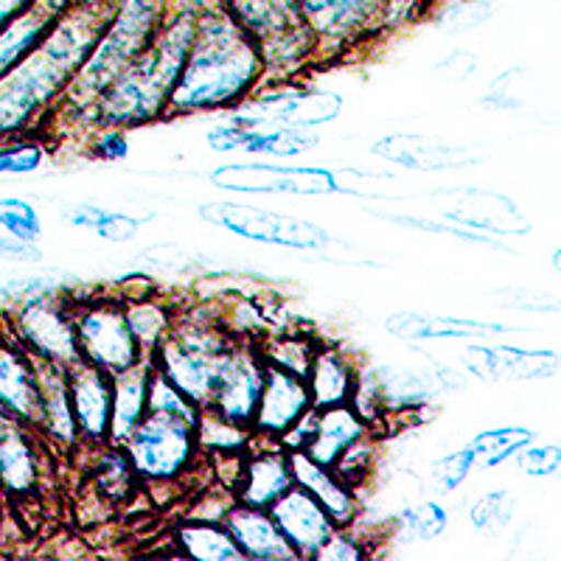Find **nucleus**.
Wrapping results in <instances>:
<instances>
[{"instance_id":"39","label":"nucleus","mask_w":561,"mask_h":561,"mask_svg":"<svg viewBox=\"0 0 561 561\" xmlns=\"http://www.w3.org/2000/svg\"><path fill=\"white\" fill-rule=\"evenodd\" d=\"M514 460L519 472L528 478H553L556 472H561V447L559 444H528Z\"/></svg>"},{"instance_id":"21","label":"nucleus","mask_w":561,"mask_h":561,"mask_svg":"<svg viewBox=\"0 0 561 561\" xmlns=\"http://www.w3.org/2000/svg\"><path fill=\"white\" fill-rule=\"evenodd\" d=\"M374 433L368 421L348 404H334V408H314L312 410V433L309 440L304 444V453L320 466L332 469L337 463L340 455L357 444L359 438Z\"/></svg>"},{"instance_id":"2","label":"nucleus","mask_w":561,"mask_h":561,"mask_svg":"<svg viewBox=\"0 0 561 561\" xmlns=\"http://www.w3.org/2000/svg\"><path fill=\"white\" fill-rule=\"evenodd\" d=\"M264 59L230 12L197 18V34L167 115L237 107L262 82Z\"/></svg>"},{"instance_id":"1","label":"nucleus","mask_w":561,"mask_h":561,"mask_svg":"<svg viewBox=\"0 0 561 561\" xmlns=\"http://www.w3.org/2000/svg\"><path fill=\"white\" fill-rule=\"evenodd\" d=\"M113 7L96 0L68 7L43 39L0 79V138L26 133L54 110L107 28Z\"/></svg>"},{"instance_id":"31","label":"nucleus","mask_w":561,"mask_h":561,"mask_svg":"<svg viewBox=\"0 0 561 561\" xmlns=\"http://www.w3.org/2000/svg\"><path fill=\"white\" fill-rule=\"evenodd\" d=\"M253 438V430L239 427L233 421L222 419L214 410L203 408L197 421V444L203 455H219V453H244Z\"/></svg>"},{"instance_id":"41","label":"nucleus","mask_w":561,"mask_h":561,"mask_svg":"<svg viewBox=\"0 0 561 561\" xmlns=\"http://www.w3.org/2000/svg\"><path fill=\"white\" fill-rule=\"evenodd\" d=\"M497 298L508 300L503 307L523 309V312H561V298L542 289H505V293H497Z\"/></svg>"},{"instance_id":"13","label":"nucleus","mask_w":561,"mask_h":561,"mask_svg":"<svg viewBox=\"0 0 561 561\" xmlns=\"http://www.w3.org/2000/svg\"><path fill=\"white\" fill-rule=\"evenodd\" d=\"M37 377H39V424L37 435L51 449L54 455L77 453L82 447L79 438L77 415L70 404L68 390V368L57 363H45L37 359Z\"/></svg>"},{"instance_id":"44","label":"nucleus","mask_w":561,"mask_h":561,"mask_svg":"<svg viewBox=\"0 0 561 561\" xmlns=\"http://www.w3.org/2000/svg\"><path fill=\"white\" fill-rule=\"evenodd\" d=\"M28 3H32V0H0V28L7 26V23H12Z\"/></svg>"},{"instance_id":"6","label":"nucleus","mask_w":561,"mask_h":561,"mask_svg":"<svg viewBox=\"0 0 561 561\" xmlns=\"http://www.w3.org/2000/svg\"><path fill=\"white\" fill-rule=\"evenodd\" d=\"M233 18L264 59V73H289L312 57L318 37L298 0H233Z\"/></svg>"},{"instance_id":"15","label":"nucleus","mask_w":561,"mask_h":561,"mask_svg":"<svg viewBox=\"0 0 561 561\" xmlns=\"http://www.w3.org/2000/svg\"><path fill=\"white\" fill-rule=\"evenodd\" d=\"M0 410H7L23 427L37 433L39 377L37 359L12 334L0 340Z\"/></svg>"},{"instance_id":"12","label":"nucleus","mask_w":561,"mask_h":561,"mask_svg":"<svg viewBox=\"0 0 561 561\" xmlns=\"http://www.w3.org/2000/svg\"><path fill=\"white\" fill-rule=\"evenodd\" d=\"M68 390L73 415H77L82 447L99 449L110 444V419H113V377L96 365L77 359L68 368Z\"/></svg>"},{"instance_id":"24","label":"nucleus","mask_w":561,"mask_h":561,"mask_svg":"<svg viewBox=\"0 0 561 561\" xmlns=\"http://www.w3.org/2000/svg\"><path fill=\"white\" fill-rule=\"evenodd\" d=\"M152 370V357H144L133 368L113 374V419H110V444L113 447H124L140 421L147 419Z\"/></svg>"},{"instance_id":"20","label":"nucleus","mask_w":561,"mask_h":561,"mask_svg":"<svg viewBox=\"0 0 561 561\" xmlns=\"http://www.w3.org/2000/svg\"><path fill=\"white\" fill-rule=\"evenodd\" d=\"M45 444L28 427H18L0 438V494L7 500H26L43 483Z\"/></svg>"},{"instance_id":"43","label":"nucleus","mask_w":561,"mask_h":561,"mask_svg":"<svg viewBox=\"0 0 561 561\" xmlns=\"http://www.w3.org/2000/svg\"><path fill=\"white\" fill-rule=\"evenodd\" d=\"M96 154L102 160H118L127 154V138H124V129L113 127H99V138L93 140Z\"/></svg>"},{"instance_id":"23","label":"nucleus","mask_w":561,"mask_h":561,"mask_svg":"<svg viewBox=\"0 0 561 561\" xmlns=\"http://www.w3.org/2000/svg\"><path fill=\"white\" fill-rule=\"evenodd\" d=\"M68 7L70 0H32L12 23L0 28V79L32 51Z\"/></svg>"},{"instance_id":"11","label":"nucleus","mask_w":561,"mask_h":561,"mask_svg":"<svg viewBox=\"0 0 561 561\" xmlns=\"http://www.w3.org/2000/svg\"><path fill=\"white\" fill-rule=\"evenodd\" d=\"M293 485L295 478L287 449L280 447L278 438L253 433L248 453H244L242 474H239V483L233 489L237 503L270 511V505L284 497Z\"/></svg>"},{"instance_id":"14","label":"nucleus","mask_w":561,"mask_h":561,"mask_svg":"<svg viewBox=\"0 0 561 561\" xmlns=\"http://www.w3.org/2000/svg\"><path fill=\"white\" fill-rule=\"evenodd\" d=\"M312 408L307 379L267 365L262 399H259V410L253 419V433L280 440Z\"/></svg>"},{"instance_id":"40","label":"nucleus","mask_w":561,"mask_h":561,"mask_svg":"<svg viewBox=\"0 0 561 561\" xmlns=\"http://www.w3.org/2000/svg\"><path fill=\"white\" fill-rule=\"evenodd\" d=\"M314 559L320 561H363L368 559V548L354 528H334V534L323 542Z\"/></svg>"},{"instance_id":"34","label":"nucleus","mask_w":561,"mask_h":561,"mask_svg":"<svg viewBox=\"0 0 561 561\" xmlns=\"http://www.w3.org/2000/svg\"><path fill=\"white\" fill-rule=\"evenodd\" d=\"M517 514V500L511 491H489L483 497H478L469 508V519L480 534H503Z\"/></svg>"},{"instance_id":"27","label":"nucleus","mask_w":561,"mask_h":561,"mask_svg":"<svg viewBox=\"0 0 561 561\" xmlns=\"http://www.w3.org/2000/svg\"><path fill=\"white\" fill-rule=\"evenodd\" d=\"M388 332L404 340L485 337V334H503L505 325L472 323V320L455 318H430V314H393V318H388Z\"/></svg>"},{"instance_id":"18","label":"nucleus","mask_w":561,"mask_h":561,"mask_svg":"<svg viewBox=\"0 0 561 561\" xmlns=\"http://www.w3.org/2000/svg\"><path fill=\"white\" fill-rule=\"evenodd\" d=\"M318 43H348L377 23L385 0H298Z\"/></svg>"},{"instance_id":"3","label":"nucleus","mask_w":561,"mask_h":561,"mask_svg":"<svg viewBox=\"0 0 561 561\" xmlns=\"http://www.w3.org/2000/svg\"><path fill=\"white\" fill-rule=\"evenodd\" d=\"M197 18L199 14L194 12H180L172 23L160 28L122 77L104 90L90 113V124L133 129L163 118L197 34Z\"/></svg>"},{"instance_id":"28","label":"nucleus","mask_w":561,"mask_h":561,"mask_svg":"<svg viewBox=\"0 0 561 561\" xmlns=\"http://www.w3.org/2000/svg\"><path fill=\"white\" fill-rule=\"evenodd\" d=\"M124 307H127L129 329H133L144 357H152L158 345L172 332L178 309L167 304V300L149 298V295H144V298H124Z\"/></svg>"},{"instance_id":"45","label":"nucleus","mask_w":561,"mask_h":561,"mask_svg":"<svg viewBox=\"0 0 561 561\" xmlns=\"http://www.w3.org/2000/svg\"><path fill=\"white\" fill-rule=\"evenodd\" d=\"M18 427H23V424H20V421H14L12 415L7 413V410H0V438H3V435H9L12 430H18Z\"/></svg>"},{"instance_id":"16","label":"nucleus","mask_w":561,"mask_h":561,"mask_svg":"<svg viewBox=\"0 0 561 561\" xmlns=\"http://www.w3.org/2000/svg\"><path fill=\"white\" fill-rule=\"evenodd\" d=\"M270 514L284 539L295 548L298 559H314L325 539L337 528L334 519L323 511V505L300 485H293L284 497L275 500L270 505Z\"/></svg>"},{"instance_id":"48","label":"nucleus","mask_w":561,"mask_h":561,"mask_svg":"<svg viewBox=\"0 0 561 561\" xmlns=\"http://www.w3.org/2000/svg\"><path fill=\"white\" fill-rule=\"evenodd\" d=\"M3 334H7V320H3V312H0V340H3Z\"/></svg>"},{"instance_id":"22","label":"nucleus","mask_w":561,"mask_h":561,"mask_svg":"<svg viewBox=\"0 0 561 561\" xmlns=\"http://www.w3.org/2000/svg\"><path fill=\"white\" fill-rule=\"evenodd\" d=\"M225 528L230 530L233 542L253 561H298L293 545L275 525L267 508H250V505H233L225 517Z\"/></svg>"},{"instance_id":"30","label":"nucleus","mask_w":561,"mask_h":561,"mask_svg":"<svg viewBox=\"0 0 561 561\" xmlns=\"http://www.w3.org/2000/svg\"><path fill=\"white\" fill-rule=\"evenodd\" d=\"M48 158V144L26 129L0 138V178H23L34 174Z\"/></svg>"},{"instance_id":"47","label":"nucleus","mask_w":561,"mask_h":561,"mask_svg":"<svg viewBox=\"0 0 561 561\" xmlns=\"http://www.w3.org/2000/svg\"><path fill=\"white\" fill-rule=\"evenodd\" d=\"M553 267L561 273V250H556V253H553Z\"/></svg>"},{"instance_id":"25","label":"nucleus","mask_w":561,"mask_h":561,"mask_svg":"<svg viewBox=\"0 0 561 561\" xmlns=\"http://www.w3.org/2000/svg\"><path fill=\"white\" fill-rule=\"evenodd\" d=\"M357 365H354V359L343 348L318 345L307 374L312 404L318 410L334 408V404H348L351 396H354V388H357Z\"/></svg>"},{"instance_id":"33","label":"nucleus","mask_w":561,"mask_h":561,"mask_svg":"<svg viewBox=\"0 0 561 561\" xmlns=\"http://www.w3.org/2000/svg\"><path fill=\"white\" fill-rule=\"evenodd\" d=\"M147 413L174 415V419H183V421H188V424H194V427H197L203 408H199L197 402H192V399H188V396H185L183 390L178 388V385L169 382V379L163 377L158 368H154L152 377H149Z\"/></svg>"},{"instance_id":"36","label":"nucleus","mask_w":561,"mask_h":561,"mask_svg":"<svg viewBox=\"0 0 561 561\" xmlns=\"http://www.w3.org/2000/svg\"><path fill=\"white\" fill-rule=\"evenodd\" d=\"M0 230H7L18 239H26V242H39L43 219L28 199L0 197Z\"/></svg>"},{"instance_id":"9","label":"nucleus","mask_w":561,"mask_h":561,"mask_svg":"<svg viewBox=\"0 0 561 561\" xmlns=\"http://www.w3.org/2000/svg\"><path fill=\"white\" fill-rule=\"evenodd\" d=\"M73 325L79 357L107 370L110 377L144 359V351L129 329L124 298L73 300Z\"/></svg>"},{"instance_id":"7","label":"nucleus","mask_w":561,"mask_h":561,"mask_svg":"<svg viewBox=\"0 0 561 561\" xmlns=\"http://www.w3.org/2000/svg\"><path fill=\"white\" fill-rule=\"evenodd\" d=\"M135 474L144 483H178L203 458L197 444V427L174 415L147 413L138 430L124 444Z\"/></svg>"},{"instance_id":"26","label":"nucleus","mask_w":561,"mask_h":561,"mask_svg":"<svg viewBox=\"0 0 561 561\" xmlns=\"http://www.w3.org/2000/svg\"><path fill=\"white\" fill-rule=\"evenodd\" d=\"M174 545L183 556L197 561H244V553L233 542L225 523H199V519H183L174 528Z\"/></svg>"},{"instance_id":"4","label":"nucleus","mask_w":561,"mask_h":561,"mask_svg":"<svg viewBox=\"0 0 561 561\" xmlns=\"http://www.w3.org/2000/svg\"><path fill=\"white\" fill-rule=\"evenodd\" d=\"M160 18L163 0H115L107 28L77 70V77L70 79L57 110L70 113L79 122H90V113L104 90L122 77L160 32Z\"/></svg>"},{"instance_id":"35","label":"nucleus","mask_w":561,"mask_h":561,"mask_svg":"<svg viewBox=\"0 0 561 561\" xmlns=\"http://www.w3.org/2000/svg\"><path fill=\"white\" fill-rule=\"evenodd\" d=\"M399 530L404 536H410L413 542H433L438 539L444 530H447V508L438 503H421V505H410L399 514Z\"/></svg>"},{"instance_id":"46","label":"nucleus","mask_w":561,"mask_h":561,"mask_svg":"<svg viewBox=\"0 0 561 561\" xmlns=\"http://www.w3.org/2000/svg\"><path fill=\"white\" fill-rule=\"evenodd\" d=\"M3 505H7V497L0 494V534H3V519H7V508Z\"/></svg>"},{"instance_id":"38","label":"nucleus","mask_w":561,"mask_h":561,"mask_svg":"<svg viewBox=\"0 0 561 561\" xmlns=\"http://www.w3.org/2000/svg\"><path fill=\"white\" fill-rule=\"evenodd\" d=\"M472 469V449H455V453L444 455V458H438L430 466V489H433L435 494H453V491H458L460 485H463V480L469 478Z\"/></svg>"},{"instance_id":"32","label":"nucleus","mask_w":561,"mask_h":561,"mask_svg":"<svg viewBox=\"0 0 561 561\" xmlns=\"http://www.w3.org/2000/svg\"><path fill=\"white\" fill-rule=\"evenodd\" d=\"M259 348H262V357L267 365H275V368H284L307 379L318 343L307 334H278V337L259 340Z\"/></svg>"},{"instance_id":"37","label":"nucleus","mask_w":561,"mask_h":561,"mask_svg":"<svg viewBox=\"0 0 561 561\" xmlns=\"http://www.w3.org/2000/svg\"><path fill=\"white\" fill-rule=\"evenodd\" d=\"M374 458H377V440H374V433L359 438L357 444H351L343 455L337 458V463L332 466L334 472L357 491L359 485L368 483V478L374 474Z\"/></svg>"},{"instance_id":"17","label":"nucleus","mask_w":561,"mask_h":561,"mask_svg":"<svg viewBox=\"0 0 561 561\" xmlns=\"http://www.w3.org/2000/svg\"><path fill=\"white\" fill-rule=\"evenodd\" d=\"M466 368L485 382H528V379H550L559 374L561 357L553 351H525V348H469L463 354Z\"/></svg>"},{"instance_id":"10","label":"nucleus","mask_w":561,"mask_h":561,"mask_svg":"<svg viewBox=\"0 0 561 561\" xmlns=\"http://www.w3.org/2000/svg\"><path fill=\"white\" fill-rule=\"evenodd\" d=\"M264 374H267V363H264L259 343L237 340L225 354L208 410L233 421L239 427L253 430L255 410H259L264 388Z\"/></svg>"},{"instance_id":"19","label":"nucleus","mask_w":561,"mask_h":561,"mask_svg":"<svg viewBox=\"0 0 561 561\" xmlns=\"http://www.w3.org/2000/svg\"><path fill=\"white\" fill-rule=\"evenodd\" d=\"M289 463H293L295 485L309 491L329 517L334 519L337 528H351L359 519V497L357 491L351 489L343 478L329 466H320L318 460L309 458L304 449H293L289 453Z\"/></svg>"},{"instance_id":"5","label":"nucleus","mask_w":561,"mask_h":561,"mask_svg":"<svg viewBox=\"0 0 561 561\" xmlns=\"http://www.w3.org/2000/svg\"><path fill=\"white\" fill-rule=\"evenodd\" d=\"M233 343L237 340L228 334L217 309H183L174 314L172 332L158 345L152 363L192 402L208 408L222 359Z\"/></svg>"},{"instance_id":"29","label":"nucleus","mask_w":561,"mask_h":561,"mask_svg":"<svg viewBox=\"0 0 561 561\" xmlns=\"http://www.w3.org/2000/svg\"><path fill=\"white\" fill-rule=\"evenodd\" d=\"M528 444H534V433L525 427H494L474 435L469 449H472L474 466L480 469H497L517 458Z\"/></svg>"},{"instance_id":"8","label":"nucleus","mask_w":561,"mask_h":561,"mask_svg":"<svg viewBox=\"0 0 561 561\" xmlns=\"http://www.w3.org/2000/svg\"><path fill=\"white\" fill-rule=\"evenodd\" d=\"M7 332L18 340L34 359L70 368L79 357L73 300L39 293L3 309Z\"/></svg>"},{"instance_id":"42","label":"nucleus","mask_w":561,"mask_h":561,"mask_svg":"<svg viewBox=\"0 0 561 561\" xmlns=\"http://www.w3.org/2000/svg\"><path fill=\"white\" fill-rule=\"evenodd\" d=\"M0 259L3 262H39L43 250L37 248V242H26V239H18L7 230H0Z\"/></svg>"}]
</instances>
